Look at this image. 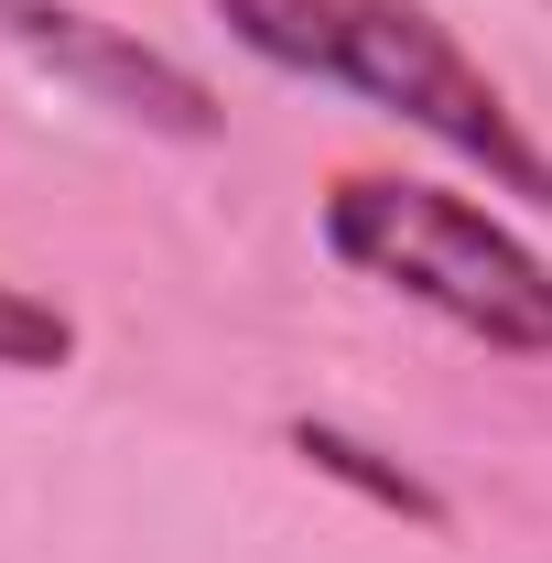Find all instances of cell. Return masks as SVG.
I'll use <instances>...</instances> for the list:
<instances>
[{"label": "cell", "mask_w": 552, "mask_h": 563, "mask_svg": "<svg viewBox=\"0 0 552 563\" xmlns=\"http://www.w3.org/2000/svg\"><path fill=\"white\" fill-rule=\"evenodd\" d=\"M207 11L228 22V44H250L261 66L346 87L379 120L422 131L433 152H455L466 174H487L498 196L552 207V152L509 109V87L455 44V22L433 0H207Z\"/></svg>", "instance_id": "1"}, {"label": "cell", "mask_w": 552, "mask_h": 563, "mask_svg": "<svg viewBox=\"0 0 552 563\" xmlns=\"http://www.w3.org/2000/svg\"><path fill=\"white\" fill-rule=\"evenodd\" d=\"M325 250L357 282L422 303L433 325L477 336L487 357H520V368L552 357V261L509 217H487L477 196H455V185H422V174H336L325 185Z\"/></svg>", "instance_id": "2"}, {"label": "cell", "mask_w": 552, "mask_h": 563, "mask_svg": "<svg viewBox=\"0 0 552 563\" xmlns=\"http://www.w3.org/2000/svg\"><path fill=\"white\" fill-rule=\"evenodd\" d=\"M0 44L33 55L44 76H66L76 98H98L109 120L131 131H163V141H217V98L196 66H174L163 44H141L120 22L76 11V0H0Z\"/></svg>", "instance_id": "3"}, {"label": "cell", "mask_w": 552, "mask_h": 563, "mask_svg": "<svg viewBox=\"0 0 552 563\" xmlns=\"http://www.w3.org/2000/svg\"><path fill=\"white\" fill-rule=\"evenodd\" d=\"M281 444H292V455H303L314 477H336V488H357L368 509H390V520H412V531H455V509H444V488H422L412 466H401V455H379L368 433H346V422H314V412H303L292 433H281Z\"/></svg>", "instance_id": "4"}, {"label": "cell", "mask_w": 552, "mask_h": 563, "mask_svg": "<svg viewBox=\"0 0 552 563\" xmlns=\"http://www.w3.org/2000/svg\"><path fill=\"white\" fill-rule=\"evenodd\" d=\"M66 357H76V314H66V303H44L33 282H0V368L55 379Z\"/></svg>", "instance_id": "5"}]
</instances>
